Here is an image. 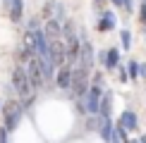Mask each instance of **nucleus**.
<instances>
[{"instance_id":"1","label":"nucleus","mask_w":146,"mask_h":143,"mask_svg":"<svg viewBox=\"0 0 146 143\" xmlns=\"http://www.w3.org/2000/svg\"><path fill=\"white\" fill-rule=\"evenodd\" d=\"M12 86H15V91L19 93V98L24 100V105H31V100H34V95H31V81H29V72L19 67L17 64L15 72H12Z\"/></svg>"},{"instance_id":"2","label":"nucleus","mask_w":146,"mask_h":143,"mask_svg":"<svg viewBox=\"0 0 146 143\" xmlns=\"http://www.w3.org/2000/svg\"><path fill=\"white\" fill-rule=\"evenodd\" d=\"M72 88H74V95L77 98H86V93H89V69H84V67H74V72H72Z\"/></svg>"},{"instance_id":"3","label":"nucleus","mask_w":146,"mask_h":143,"mask_svg":"<svg viewBox=\"0 0 146 143\" xmlns=\"http://www.w3.org/2000/svg\"><path fill=\"white\" fill-rule=\"evenodd\" d=\"M3 117H5V129H7V131H15L17 124H19V119H22V105L17 103V100L5 103V107H3Z\"/></svg>"},{"instance_id":"4","label":"nucleus","mask_w":146,"mask_h":143,"mask_svg":"<svg viewBox=\"0 0 146 143\" xmlns=\"http://www.w3.org/2000/svg\"><path fill=\"white\" fill-rule=\"evenodd\" d=\"M101 100H103V88L96 86V83H91L86 98H84V107H86V112H89L91 117H96L101 112Z\"/></svg>"},{"instance_id":"5","label":"nucleus","mask_w":146,"mask_h":143,"mask_svg":"<svg viewBox=\"0 0 146 143\" xmlns=\"http://www.w3.org/2000/svg\"><path fill=\"white\" fill-rule=\"evenodd\" d=\"M27 72H29V81H31V86H34V88H41V86H43V83L48 81V79H46V72H43V67H41V60H38V57L27 60Z\"/></svg>"},{"instance_id":"6","label":"nucleus","mask_w":146,"mask_h":143,"mask_svg":"<svg viewBox=\"0 0 146 143\" xmlns=\"http://www.w3.org/2000/svg\"><path fill=\"white\" fill-rule=\"evenodd\" d=\"M50 57H53L55 67H65L67 64V45L62 43V38L50 41Z\"/></svg>"},{"instance_id":"7","label":"nucleus","mask_w":146,"mask_h":143,"mask_svg":"<svg viewBox=\"0 0 146 143\" xmlns=\"http://www.w3.org/2000/svg\"><path fill=\"white\" fill-rule=\"evenodd\" d=\"M77 67H84V69L94 67V50H91V43L86 41V36H84V33H82V55H79Z\"/></svg>"},{"instance_id":"8","label":"nucleus","mask_w":146,"mask_h":143,"mask_svg":"<svg viewBox=\"0 0 146 143\" xmlns=\"http://www.w3.org/2000/svg\"><path fill=\"white\" fill-rule=\"evenodd\" d=\"M43 31L48 36V41H58L60 36H62V22L60 19H48L46 26H43Z\"/></svg>"},{"instance_id":"9","label":"nucleus","mask_w":146,"mask_h":143,"mask_svg":"<svg viewBox=\"0 0 146 143\" xmlns=\"http://www.w3.org/2000/svg\"><path fill=\"white\" fill-rule=\"evenodd\" d=\"M101 138L106 141V143H113L115 141V134H113V122H110V117H101Z\"/></svg>"},{"instance_id":"10","label":"nucleus","mask_w":146,"mask_h":143,"mask_svg":"<svg viewBox=\"0 0 146 143\" xmlns=\"http://www.w3.org/2000/svg\"><path fill=\"white\" fill-rule=\"evenodd\" d=\"M72 67H60V72H58V79H55V83H58V88H70L72 86Z\"/></svg>"},{"instance_id":"11","label":"nucleus","mask_w":146,"mask_h":143,"mask_svg":"<svg viewBox=\"0 0 146 143\" xmlns=\"http://www.w3.org/2000/svg\"><path fill=\"white\" fill-rule=\"evenodd\" d=\"M7 3H10V19L17 24L24 14V0H7Z\"/></svg>"},{"instance_id":"12","label":"nucleus","mask_w":146,"mask_h":143,"mask_svg":"<svg viewBox=\"0 0 146 143\" xmlns=\"http://www.w3.org/2000/svg\"><path fill=\"white\" fill-rule=\"evenodd\" d=\"M120 124H122L127 131H134V129H137V124H139V122H137V115H134L132 110H125L122 115H120Z\"/></svg>"},{"instance_id":"13","label":"nucleus","mask_w":146,"mask_h":143,"mask_svg":"<svg viewBox=\"0 0 146 143\" xmlns=\"http://www.w3.org/2000/svg\"><path fill=\"white\" fill-rule=\"evenodd\" d=\"M115 24H117V19H115L113 12H103V19L98 24V31H110V29H115Z\"/></svg>"},{"instance_id":"14","label":"nucleus","mask_w":146,"mask_h":143,"mask_svg":"<svg viewBox=\"0 0 146 143\" xmlns=\"http://www.w3.org/2000/svg\"><path fill=\"white\" fill-rule=\"evenodd\" d=\"M120 64V50L117 48H110L108 50V57H106V69H115Z\"/></svg>"},{"instance_id":"15","label":"nucleus","mask_w":146,"mask_h":143,"mask_svg":"<svg viewBox=\"0 0 146 143\" xmlns=\"http://www.w3.org/2000/svg\"><path fill=\"white\" fill-rule=\"evenodd\" d=\"M110 100H113V95H110V93H103V100H101V112H98L101 117H110Z\"/></svg>"},{"instance_id":"16","label":"nucleus","mask_w":146,"mask_h":143,"mask_svg":"<svg viewBox=\"0 0 146 143\" xmlns=\"http://www.w3.org/2000/svg\"><path fill=\"white\" fill-rule=\"evenodd\" d=\"M127 74H129L132 79H137V76L141 74V67H139V62H134V60H129V64H127Z\"/></svg>"},{"instance_id":"17","label":"nucleus","mask_w":146,"mask_h":143,"mask_svg":"<svg viewBox=\"0 0 146 143\" xmlns=\"http://www.w3.org/2000/svg\"><path fill=\"white\" fill-rule=\"evenodd\" d=\"M120 41H122V48H129L132 45V33L127 31V29H122V31H120Z\"/></svg>"},{"instance_id":"18","label":"nucleus","mask_w":146,"mask_h":143,"mask_svg":"<svg viewBox=\"0 0 146 143\" xmlns=\"http://www.w3.org/2000/svg\"><path fill=\"white\" fill-rule=\"evenodd\" d=\"M91 81H94L96 86H101V83H103V74H101V72H96V74H94V79H91Z\"/></svg>"},{"instance_id":"19","label":"nucleus","mask_w":146,"mask_h":143,"mask_svg":"<svg viewBox=\"0 0 146 143\" xmlns=\"http://www.w3.org/2000/svg\"><path fill=\"white\" fill-rule=\"evenodd\" d=\"M141 19H144V24H146V3H141Z\"/></svg>"},{"instance_id":"20","label":"nucleus","mask_w":146,"mask_h":143,"mask_svg":"<svg viewBox=\"0 0 146 143\" xmlns=\"http://www.w3.org/2000/svg\"><path fill=\"white\" fill-rule=\"evenodd\" d=\"M113 5L115 7H125V0H113Z\"/></svg>"},{"instance_id":"21","label":"nucleus","mask_w":146,"mask_h":143,"mask_svg":"<svg viewBox=\"0 0 146 143\" xmlns=\"http://www.w3.org/2000/svg\"><path fill=\"white\" fill-rule=\"evenodd\" d=\"M139 143H146V136H141V138H139Z\"/></svg>"},{"instance_id":"22","label":"nucleus","mask_w":146,"mask_h":143,"mask_svg":"<svg viewBox=\"0 0 146 143\" xmlns=\"http://www.w3.org/2000/svg\"><path fill=\"white\" fill-rule=\"evenodd\" d=\"M129 143H139V141H129Z\"/></svg>"},{"instance_id":"23","label":"nucleus","mask_w":146,"mask_h":143,"mask_svg":"<svg viewBox=\"0 0 146 143\" xmlns=\"http://www.w3.org/2000/svg\"><path fill=\"white\" fill-rule=\"evenodd\" d=\"M96 3H101V0H96Z\"/></svg>"}]
</instances>
